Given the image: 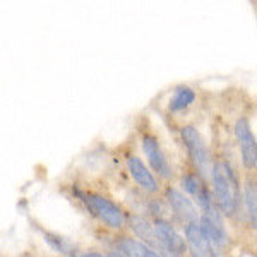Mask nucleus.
Masks as SVG:
<instances>
[{
  "label": "nucleus",
  "mask_w": 257,
  "mask_h": 257,
  "mask_svg": "<svg viewBox=\"0 0 257 257\" xmlns=\"http://www.w3.org/2000/svg\"><path fill=\"white\" fill-rule=\"evenodd\" d=\"M196 101V93L189 88V86H180V88L175 89L172 99H170L168 110L170 111H180L185 110L187 106H190Z\"/></svg>",
  "instance_id": "obj_14"
},
{
  "label": "nucleus",
  "mask_w": 257,
  "mask_h": 257,
  "mask_svg": "<svg viewBox=\"0 0 257 257\" xmlns=\"http://www.w3.org/2000/svg\"><path fill=\"white\" fill-rule=\"evenodd\" d=\"M128 225H131L132 231H134V233L141 238V242H144L146 245L155 248L156 252L158 250L163 252V247H161L160 240H158V237H156L155 225H151L146 218L138 216V214H132V216L128 218ZM161 255H165V252Z\"/></svg>",
  "instance_id": "obj_10"
},
{
  "label": "nucleus",
  "mask_w": 257,
  "mask_h": 257,
  "mask_svg": "<svg viewBox=\"0 0 257 257\" xmlns=\"http://www.w3.org/2000/svg\"><path fill=\"white\" fill-rule=\"evenodd\" d=\"M108 257H127L123 254H117V252H111V254H108Z\"/></svg>",
  "instance_id": "obj_18"
},
{
  "label": "nucleus",
  "mask_w": 257,
  "mask_h": 257,
  "mask_svg": "<svg viewBox=\"0 0 257 257\" xmlns=\"http://www.w3.org/2000/svg\"><path fill=\"white\" fill-rule=\"evenodd\" d=\"M143 151H144V155H146L149 165H151L153 170H155L160 177L168 180V178L173 175L172 167H170L165 153L161 151L158 139L153 138V136H143Z\"/></svg>",
  "instance_id": "obj_7"
},
{
  "label": "nucleus",
  "mask_w": 257,
  "mask_h": 257,
  "mask_svg": "<svg viewBox=\"0 0 257 257\" xmlns=\"http://www.w3.org/2000/svg\"><path fill=\"white\" fill-rule=\"evenodd\" d=\"M45 238H47V243H50V245L55 248V250L62 252V254L70 255L74 252V245H70L67 240L60 238V237H55V235H50V233L45 235Z\"/></svg>",
  "instance_id": "obj_16"
},
{
  "label": "nucleus",
  "mask_w": 257,
  "mask_h": 257,
  "mask_svg": "<svg viewBox=\"0 0 257 257\" xmlns=\"http://www.w3.org/2000/svg\"><path fill=\"white\" fill-rule=\"evenodd\" d=\"M199 221H201V226H202V231H204L206 238L209 240L213 254L219 255L228 243V233H226L225 225H223V216L219 214L216 202H213L209 208L202 209V214Z\"/></svg>",
  "instance_id": "obj_4"
},
{
  "label": "nucleus",
  "mask_w": 257,
  "mask_h": 257,
  "mask_svg": "<svg viewBox=\"0 0 257 257\" xmlns=\"http://www.w3.org/2000/svg\"><path fill=\"white\" fill-rule=\"evenodd\" d=\"M81 257H108V255L101 254V252H86V254H82Z\"/></svg>",
  "instance_id": "obj_17"
},
{
  "label": "nucleus",
  "mask_w": 257,
  "mask_h": 257,
  "mask_svg": "<svg viewBox=\"0 0 257 257\" xmlns=\"http://www.w3.org/2000/svg\"><path fill=\"white\" fill-rule=\"evenodd\" d=\"M182 189H184L185 192L189 194V196L197 197L199 192L204 189V185H202V182L199 180L196 175H192V173H187V175L182 177Z\"/></svg>",
  "instance_id": "obj_15"
},
{
  "label": "nucleus",
  "mask_w": 257,
  "mask_h": 257,
  "mask_svg": "<svg viewBox=\"0 0 257 257\" xmlns=\"http://www.w3.org/2000/svg\"><path fill=\"white\" fill-rule=\"evenodd\" d=\"M182 139H184L185 148H187L190 161H192L196 172L202 178H211L214 165L211 163L208 146L204 144V139L199 134V131L194 125H185L182 128Z\"/></svg>",
  "instance_id": "obj_2"
},
{
  "label": "nucleus",
  "mask_w": 257,
  "mask_h": 257,
  "mask_svg": "<svg viewBox=\"0 0 257 257\" xmlns=\"http://www.w3.org/2000/svg\"><path fill=\"white\" fill-rule=\"evenodd\" d=\"M211 182L218 209L226 216H231L237 211L240 201V184L235 172L226 161H216L211 173Z\"/></svg>",
  "instance_id": "obj_1"
},
{
  "label": "nucleus",
  "mask_w": 257,
  "mask_h": 257,
  "mask_svg": "<svg viewBox=\"0 0 257 257\" xmlns=\"http://www.w3.org/2000/svg\"><path fill=\"white\" fill-rule=\"evenodd\" d=\"M243 204H245V213L250 226L257 230V184L255 182H247L243 189Z\"/></svg>",
  "instance_id": "obj_13"
},
{
  "label": "nucleus",
  "mask_w": 257,
  "mask_h": 257,
  "mask_svg": "<svg viewBox=\"0 0 257 257\" xmlns=\"http://www.w3.org/2000/svg\"><path fill=\"white\" fill-rule=\"evenodd\" d=\"M127 168L131 172L132 178L138 182V185L141 189H144L146 192H156L158 190V182L153 177V173L149 172L146 165L143 163V160L138 158V156H131L127 160Z\"/></svg>",
  "instance_id": "obj_11"
},
{
  "label": "nucleus",
  "mask_w": 257,
  "mask_h": 257,
  "mask_svg": "<svg viewBox=\"0 0 257 257\" xmlns=\"http://www.w3.org/2000/svg\"><path fill=\"white\" fill-rule=\"evenodd\" d=\"M118 248L123 255L127 257H163L160 252H156L155 248L146 245L144 242L136 238H122L118 242Z\"/></svg>",
  "instance_id": "obj_12"
},
{
  "label": "nucleus",
  "mask_w": 257,
  "mask_h": 257,
  "mask_svg": "<svg viewBox=\"0 0 257 257\" xmlns=\"http://www.w3.org/2000/svg\"><path fill=\"white\" fill-rule=\"evenodd\" d=\"M235 136H237L242 163L247 170L257 167V141L252 132L250 122L247 117H240L235 123Z\"/></svg>",
  "instance_id": "obj_5"
},
{
  "label": "nucleus",
  "mask_w": 257,
  "mask_h": 257,
  "mask_svg": "<svg viewBox=\"0 0 257 257\" xmlns=\"http://www.w3.org/2000/svg\"><path fill=\"white\" fill-rule=\"evenodd\" d=\"M167 201H168L172 211L175 213V216L180 219V221H184L185 225L199 221V214H197L196 206H194L192 201H190L185 194H182L180 190L168 187L167 189Z\"/></svg>",
  "instance_id": "obj_8"
},
{
  "label": "nucleus",
  "mask_w": 257,
  "mask_h": 257,
  "mask_svg": "<svg viewBox=\"0 0 257 257\" xmlns=\"http://www.w3.org/2000/svg\"><path fill=\"white\" fill-rule=\"evenodd\" d=\"M185 238H187V247L192 257H214L209 240L202 231L201 221L189 223L185 226Z\"/></svg>",
  "instance_id": "obj_9"
},
{
  "label": "nucleus",
  "mask_w": 257,
  "mask_h": 257,
  "mask_svg": "<svg viewBox=\"0 0 257 257\" xmlns=\"http://www.w3.org/2000/svg\"><path fill=\"white\" fill-rule=\"evenodd\" d=\"M155 231L158 237L165 255L168 257H182L185 254V240L177 233V230L165 219H156Z\"/></svg>",
  "instance_id": "obj_6"
},
{
  "label": "nucleus",
  "mask_w": 257,
  "mask_h": 257,
  "mask_svg": "<svg viewBox=\"0 0 257 257\" xmlns=\"http://www.w3.org/2000/svg\"><path fill=\"white\" fill-rule=\"evenodd\" d=\"M82 201H84L86 208L89 209V213L93 216H96L101 223H105L108 228H111V230H120V228L125 226L127 218L123 214V211L113 201H110L108 197L89 192L82 196Z\"/></svg>",
  "instance_id": "obj_3"
}]
</instances>
